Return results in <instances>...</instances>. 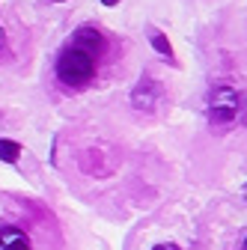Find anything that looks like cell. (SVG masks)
I'll use <instances>...</instances> for the list:
<instances>
[{
  "instance_id": "8",
  "label": "cell",
  "mask_w": 247,
  "mask_h": 250,
  "mask_svg": "<svg viewBox=\"0 0 247 250\" xmlns=\"http://www.w3.org/2000/svg\"><path fill=\"white\" fill-rule=\"evenodd\" d=\"M3 45H6V36H3V27H0V51H3Z\"/></svg>"
},
{
  "instance_id": "10",
  "label": "cell",
  "mask_w": 247,
  "mask_h": 250,
  "mask_svg": "<svg viewBox=\"0 0 247 250\" xmlns=\"http://www.w3.org/2000/svg\"><path fill=\"white\" fill-rule=\"evenodd\" d=\"M244 250H247V238H244Z\"/></svg>"
},
{
  "instance_id": "1",
  "label": "cell",
  "mask_w": 247,
  "mask_h": 250,
  "mask_svg": "<svg viewBox=\"0 0 247 250\" xmlns=\"http://www.w3.org/2000/svg\"><path fill=\"white\" fill-rule=\"evenodd\" d=\"M104 51V39L96 27L75 30L72 42L57 57V78L66 86H86L96 75V57Z\"/></svg>"
},
{
  "instance_id": "3",
  "label": "cell",
  "mask_w": 247,
  "mask_h": 250,
  "mask_svg": "<svg viewBox=\"0 0 247 250\" xmlns=\"http://www.w3.org/2000/svg\"><path fill=\"white\" fill-rule=\"evenodd\" d=\"M0 250H33V247H30V238L24 229L3 224L0 227Z\"/></svg>"
},
{
  "instance_id": "2",
  "label": "cell",
  "mask_w": 247,
  "mask_h": 250,
  "mask_svg": "<svg viewBox=\"0 0 247 250\" xmlns=\"http://www.w3.org/2000/svg\"><path fill=\"white\" fill-rule=\"evenodd\" d=\"M241 96L229 86H218L211 92V102H208V122L224 128V125H232L241 116Z\"/></svg>"
},
{
  "instance_id": "7",
  "label": "cell",
  "mask_w": 247,
  "mask_h": 250,
  "mask_svg": "<svg viewBox=\"0 0 247 250\" xmlns=\"http://www.w3.org/2000/svg\"><path fill=\"white\" fill-rule=\"evenodd\" d=\"M152 250H179L176 244H158V247H152Z\"/></svg>"
},
{
  "instance_id": "11",
  "label": "cell",
  "mask_w": 247,
  "mask_h": 250,
  "mask_svg": "<svg viewBox=\"0 0 247 250\" xmlns=\"http://www.w3.org/2000/svg\"><path fill=\"white\" fill-rule=\"evenodd\" d=\"M57 3H63V0H57Z\"/></svg>"
},
{
  "instance_id": "9",
  "label": "cell",
  "mask_w": 247,
  "mask_h": 250,
  "mask_svg": "<svg viewBox=\"0 0 247 250\" xmlns=\"http://www.w3.org/2000/svg\"><path fill=\"white\" fill-rule=\"evenodd\" d=\"M102 3H104V6H116V3H119V0H102Z\"/></svg>"
},
{
  "instance_id": "4",
  "label": "cell",
  "mask_w": 247,
  "mask_h": 250,
  "mask_svg": "<svg viewBox=\"0 0 247 250\" xmlns=\"http://www.w3.org/2000/svg\"><path fill=\"white\" fill-rule=\"evenodd\" d=\"M155 99H158L155 83H152L149 78H143V81L134 86V96H131L134 107H137V110H152V107H155Z\"/></svg>"
},
{
  "instance_id": "6",
  "label": "cell",
  "mask_w": 247,
  "mask_h": 250,
  "mask_svg": "<svg viewBox=\"0 0 247 250\" xmlns=\"http://www.w3.org/2000/svg\"><path fill=\"white\" fill-rule=\"evenodd\" d=\"M152 48H155L158 54H164V57H173V48H170V42H167L164 36H158V33L152 36Z\"/></svg>"
},
{
  "instance_id": "5",
  "label": "cell",
  "mask_w": 247,
  "mask_h": 250,
  "mask_svg": "<svg viewBox=\"0 0 247 250\" xmlns=\"http://www.w3.org/2000/svg\"><path fill=\"white\" fill-rule=\"evenodd\" d=\"M18 155H21V146H18L15 140H0V161L15 164V161H18Z\"/></svg>"
}]
</instances>
